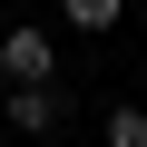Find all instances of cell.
Wrapping results in <instances>:
<instances>
[{"mask_svg":"<svg viewBox=\"0 0 147 147\" xmlns=\"http://www.w3.org/2000/svg\"><path fill=\"white\" fill-rule=\"evenodd\" d=\"M49 79H59V39H49L39 20L0 30V88H49Z\"/></svg>","mask_w":147,"mask_h":147,"instance_id":"cell-1","label":"cell"},{"mask_svg":"<svg viewBox=\"0 0 147 147\" xmlns=\"http://www.w3.org/2000/svg\"><path fill=\"white\" fill-rule=\"evenodd\" d=\"M0 118H10L20 137H49V127L69 118V98H59V79H49V88H10V98H0Z\"/></svg>","mask_w":147,"mask_h":147,"instance_id":"cell-2","label":"cell"},{"mask_svg":"<svg viewBox=\"0 0 147 147\" xmlns=\"http://www.w3.org/2000/svg\"><path fill=\"white\" fill-rule=\"evenodd\" d=\"M59 10H69V30H79V39H98V30H118L127 0H59Z\"/></svg>","mask_w":147,"mask_h":147,"instance_id":"cell-3","label":"cell"},{"mask_svg":"<svg viewBox=\"0 0 147 147\" xmlns=\"http://www.w3.org/2000/svg\"><path fill=\"white\" fill-rule=\"evenodd\" d=\"M108 147H147V108H108Z\"/></svg>","mask_w":147,"mask_h":147,"instance_id":"cell-4","label":"cell"}]
</instances>
